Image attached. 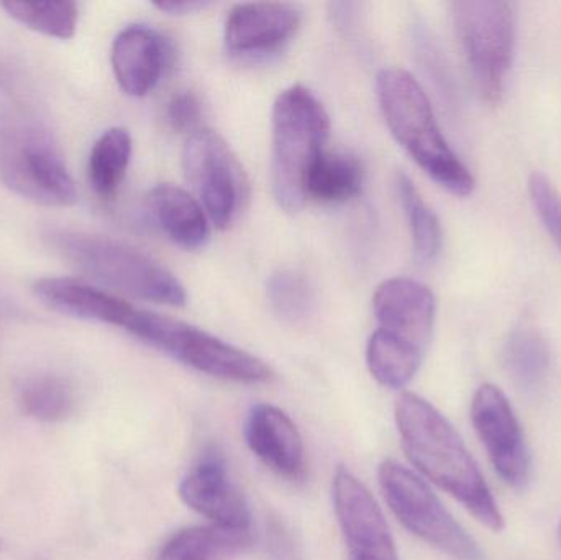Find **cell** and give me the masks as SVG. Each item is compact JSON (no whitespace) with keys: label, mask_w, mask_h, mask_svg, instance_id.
Here are the masks:
<instances>
[{"label":"cell","mask_w":561,"mask_h":560,"mask_svg":"<svg viewBox=\"0 0 561 560\" xmlns=\"http://www.w3.org/2000/svg\"><path fill=\"white\" fill-rule=\"evenodd\" d=\"M378 479L389 508L412 535L450 558L483 560L478 542L414 472L388 459L379 466Z\"/></svg>","instance_id":"ba28073f"},{"label":"cell","mask_w":561,"mask_h":560,"mask_svg":"<svg viewBox=\"0 0 561 560\" xmlns=\"http://www.w3.org/2000/svg\"><path fill=\"white\" fill-rule=\"evenodd\" d=\"M0 5L13 20L22 23L26 28L53 38H71L78 25V5L69 0H48V2L9 0Z\"/></svg>","instance_id":"484cf974"},{"label":"cell","mask_w":561,"mask_h":560,"mask_svg":"<svg viewBox=\"0 0 561 560\" xmlns=\"http://www.w3.org/2000/svg\"><path fill=\"white\" fill-rule=\"evenodd\" d=\"M559 535H560V542H561V525H560V532H559Z\"/></svg>","instance_id":"4dcf8cb0"},{"label":"cell","mask_w":561,"mask_h":560,"mask_svg":"<svg viewBox=\"0 0 561 560\" xmlns=\"http://www.w3.org/2000/svg\"><path fill=\"white\" fill-rule=\"evenodd\" d=\"M363 167L350 155L320 151L307 168L306 199L322 204H342L362 191Z\"/></svg>","instance_id":"ffe728a7"},{"label":"cell","mask_w":561,"mask_h":560,"mask_svg":"<svg viewBox=\"0 0 561 560\" xmlns=\"http://www.w3.org/2000/svg\"><path fill=\"white\" fill-rule=\"evenodd\" d=\"M330 118L322 102L304 85L284 89L273 107V194L286 213L306 204L307 168L323 150Z\"/></svg>","instance_id":"277c9868"},{"label":"cell","mask_w":561,"mask_h":560,"mask_svg":"<svg viewBox=\"0 0 561 560\" xmlns=\"http://www.w3.org/2000/svg\"><path fill=\"white\" fill-rule=\"evenodd\" d=\"M299 25L300 12L293 3H239L227 16L224 39L233 55H266L289 42Z\"/></svg>","instance_id":"5bb4252c"},{"label":"cell","mask_w":561,"mask_h":560,"mask_svg":"<svg viewBox=\"0 0 561 560\" xmlns=\"http://www.w3.org/2000/svg\"><path fill=\"white\" fill-rule=\"evenodd\" d=\"M180 496L191 510L226 529H252L249 503L230 477L222 454L209 450L184 477Z\"/></svg>","instance_id":"7c38bea8"},{"label":"cell","mask_w":561,"mask_h":560,"mask_svg":"<svg viewBox=\"0 0 561 560\" xmlns=\"http://www.w3.org/2000/svg\"><path fill=\"white\" fill-rule=\"evenodd\" d=\"M376 92L389 130L415 163L448 193L470 196L473 174L448 147L417 79L404 69H382Z\"/></svg>","instance_id":"7a4b0ae2"},{"label":"cell","mask_w":561,"mask_h":560,"mask_svg":"<svg viewBox=\"0 0 561 560\" xmlns=\"http://www.w3.org/2000/svg\"><path fill=\"white\" fill-rule=\"evenodd\" d=\"M33 292L48 308L61 315L82 319V321L117 325L122 329L135 311L134 306L122 301L117 296L79 279H38L33 286Z\"/></svg>","instance_id":"e0dca14e"},{"label":"cell","mask_w":561,"mask_h":560,"mask_svg":"<svg viewBox=\"0 0 561 560\" xmlns=\"http://www.w3.org/2000/svg\"><path fill=\"white\" fill-rule=\"evenodd\" d=\"M210 3L197 2V0H171V2H158L154 3L157 9L163 10V12L173 13V15H184V13L199 12V10L206 9Z\"/></svg>","instance_id":"f546056e"},{"label":"cell","mask_w":561,"mask_h":560,"mask_svg":"<svg viewBox=\"0 0 561 560\" xmlns=\"http://www.w3.org/2000/svg\"><path fill=\"white\" fill-rule=\"evenodd\" d=\"M529 194L537 216L542 220L553 243L561 253V194L552 181L542 173H534L529 178Z\"/></svg>","instance_id":"83f0119b"},{"label":"cell","mask_w":561,"mask_h":560,"mask_svg":"<svg viewBox=\"0 0 561 560\" xmlns=\"http://www.w3.org/2000/svg\"><path fill=\"white\" fill-rule=\"evenodd\" d=\"M46 245L79 272L135 298L168 306L186 305L180 279L147 253L111 237L49 227Z\"/></svg>","instance_id":"3957f363"},{"label":"cell","mask_w":561,"mask_h":560,"mask_svg":"<svg viewBox=\"0 0 561 560\" xmlns=\"http://www.w3.org/2000/svg\"><path fill=\"white\" fill-rule=\"evenodd\" d=\"M201 112L199 101L196 95L191 92H180L171 98L170 104H168V121H170L171 127L180 134H196L201 130Z\"/></svg>","instance_id":"f1b7e54d"},{"label":"cell","mask_w":561,"mask_h":560,"mask_svg":"<svg viewBox=\"0 0 561 560\" xmlns=\"http://www.w3.org/2000/svg\"><path fill=\"white\" fill-rule=\"evenodd\" d=\"M124 329L209 377L250 385L272 380V368L265 362L186 322L135 309Z\"/></svg>","instance_id":"8992f818"},{"label":"cell","mask_w":561,"mask_h":560,"mask_svg":"<svg viewBox=\"0 0 561 560\" xmlns=\"http://www.w3.org/2000/svg\"><path fill=\"white\" fill-rule=\"evenodd\" d=\"M245 439L252 453L273 472L287 480L302 479L306 450L294 421L279 408L259 404L250 411Z\"/></svg>","instance_id":"9a60e30c"},{"label":"cell","mask_w":561,"mask_h":560,"mask_svg":"<svg viewBox=\"0 0 561 560\" xmlns=\"http://www.w3.org/2000/svg\"><path fill=\"white\" fill-rule=\"evenodd\" d=\"M183 168L210 222L217 229H229L249 197L245 171L232 148L217 132L201 128L187 137Z\"/></svg>","instance_id":"9c48e42d"},{"label":"cell","mask_w":561,"mask_h":560,"mask_svg":"<svg viewBox=\"0 0 561 560\" xmlns=\"http://www.w3.org/2000/svg\"><path fill=\"white\" fill-rule=\"evenodd\" d=\"M268 298L276 315L286 321H302L312 311V286L293 270H279L270 278Z\"/></svg>","instance_id":"4316f807"},{"label":"cell","mask_w":561,"mask_h":560,"mask_svg":"<svg viewBox=\"0 0 561 560\" xmlns=\"http://www.w3.org/2000/svg\"><path fill=\"white\" fill-rule=\"evenodd\" d=\"M0 181L42 206L68 207L78 201L58 145L43 125L25 115L0 118Z\"/></svg>","instance_id":"5b68a950"},{"label":"cell","mask_w":561,"mask_h":560,"mask_svg":"<svg viewBox=\"0 0 561 560\" xmlns=\"http://www.w3.org/2000/svg\"><path fill=\"white\" fill-rule=\"evenodd\" d=\"M458 45L474 89L483 101L500 104L516 52L517 16L503 0H460L451 5Z\"/></svg>","instance_id":"52a82bcc"},{"label":"cell","mask_w":561,"mask_h":560,"mask_svg":"<svg viewBox=\"0 0 561 560\" xmlns=\"http://www.w3.org/2000/svg\"><path fill=\"white\" fill-rule=\"evenodd\" d=\"M333 503L348 560H399L394 539L375 496L343 467L333 477Z\"/></svg>","instance_id":"8fae6325"},{"label":"cell","mask_w":561,"mask_h":560,"mask_svg":"<svg viewBox=\"0 0 561 560\" xmlns=\"http://www.w3.org/2000/svg\"><path fill=\"white\" fill-rule=\"evenodd\" d=\"M424 355L408 342L378 329L369 338L366 364L378 384L398 390L415 377Z\"/></svg>","instance_id":"44dd1931"},{"label":"cell","mask_w":561,"mask_h":560,"mask_svg":"<svg viewBox=\"0 0 561 560\" xmlns=\"http://www.w3.org/2000/svg\"><path fill=\"white\" fill-rule=\"evenodd\" d=\"M19 404L23 414L43 423L68 420L75 411L71 385L55 375H39L26 381L20 391Z\"/></svg>","instance_id":"d4e9b609"},{"label":"cell","mask_w":561,"mask_h":560,"mask_svg":"<svg viewBox=\"0 0 561 560\" xmlns=\"http://www.w3.org/2000/svg\"><path fill=\"white\" fill-rule=\"evenodd\" d=\"M471 421L501 479L513 489H524L530 480L533 459L504 391L491 384L478 388L471 403Z\"/></svg>","instance_id":"30bf717a"},{"label":"cell","mask_w":561,"mask_h":560,"mask_svg":"<svg viewBox=\"0 0 561 560\" xmlns=\"http://www.w3.org/2000/svg\"><path fill=\"white\" fill-rule=\"evenodd\" d=\"M399 199L409 220L412 249L419 265H428L437 259L442 250V226L437 214L425 203L415 187L414 181L405 173L396 176Z\"/></svg>","instance_id":"603a6c76"},{"label":"cell","mask_w":561,"mask_h":560,"mask_svg":"<svg viewBox=\"0 0 561 560\" xmlns=\"http://www.w3.org/2000/svg\"><path fill=\"white\" fill-rule=\"evenodd\" d=\"M167 43L147 25L122 30L112 45V69L125 94L144 98L153 91L167 65Z\"/></svg>","instance_id":"2e32d148"},{"label":"cell","mask_w":561,"mask_h":560,"mask_svg":"<svg viewBox=\"0 0 561 560\" xmlns=\"http://www.w3.org/2000/svg\"><path fill=\"white\" fill-rule=\"evenodd\" d=\"M148 201L154 219L174 243L186 250H197L209 242L206 210L183 187L160 184L151 190Z\"/></svg>","instance_id":"ac0fdd59"},{"label":"cell","mask_w":561,"mask_h":560,"mask_svg":"<svg viewBox=\"0 0 561 560\" xmlns=\"http://www.w3.org/2000/svg\"><path fill=\"white\" fill-rule=\"evenodd\" d=\"M252 545V529L194 526L171 536L157 560H230Z\"/></svg>","instance_id":"d6986e66"},{"label":"cell","mask_w":561,"mask_h":560,"mask_svg":"<svg viewBox=\"0 0 561 560\" xmlns=\"http://www.w3.org/2000/svg\"><path fill=\"white\" fill-rule=\"evenodd\" d=\"M435 311L434 293L411 278L386 279L373 296V312L379 329L424 354L434 334Z\"/></svg>","instance_id":"4fadbf2b"},{"label":"cell","mask_w":561,"mask_h":560,"mask_svg":"<svg viewBox=\"0 0 561 560\" xmlns=\"http://www.w3.org/2000/svg\"><path fill=\"white\" fill-rule=\"evenodd\" d=\"M504 364L519 387L534 390L546 380L550 348L546 338L533 328L516 329L504 348Z\"/></svg>","instance_id":"cb8c5ba5"},{"label":"cell","mask_w":561,"mask_h":560,"mask_svg":"<svg viewBox=\"0 0 561 560\" xmlns=\"http://www.w3.org/2000/svg\"><path fill=\"white\" fill-rule=\"evenodd\" d=\"M396 424L409 460L422 476L450 493L491 532L504 528L503 513L480 467L440 411L419 395L402 393Z\"/></svg>","instance_id":"6da1fadb"},{"label":"cell","mask_w":561,"mask_h":560,"mask_svg":"<svg viewBox=\"0 0 561 560\" xmlns=\"http://www.w3.org/2000/svg\"><path fill=\"white\" fill-rule=\"evenodd\" d=\"M131 137L127 128L112 127L99 137L89 155V181L101 197L117 193L131 158Z\"/></svg>","instance_id":"7402d4cb"}]
</instances>
